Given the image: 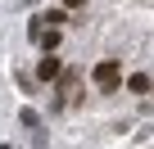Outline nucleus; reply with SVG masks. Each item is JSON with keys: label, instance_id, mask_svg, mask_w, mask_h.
<instances>
[{"label": "nucleus", "instance_id": "nucleus-1", "mask_svg": "<svg viewBox=\"0 0 154 149\" xmlns=\"http://www.w3.org/2000/svg\"><path fill=\"white\" fill-rule=\"evenodd\" d=\"M91 82H95V91H118L122 86V63H113V59H104V63H95V72H91Z\"/></svg>", "mask_w": 154, "mask_h": 149}, {"label": "nucleus", "instance_id": "nucleus-2", "mask_svg": "<svg viewBox=\"0 0 154 149\" xmlns=\"http://www.w3.org/2000/svg\"><path fill=\"white\" fill-rule=\"evenodd\" d=\"M59 72H63L59 54H45V59L36 63V82H59Z\"/></svg>", "mask_w": 154, "mask_h": 149}, {"label": "nucleus", "instance_id": "nucleus-3", "mask_svg": "<svg viewBox=\"0 0 154 149\" xmlns=\"http://www.w3.org/2000/svg\"><path fill=\"white\" fill-rule=\"evenodd\" d=\"M32 36L41 41V50H45V54H54V50H59V41H63V32H45L41 23H32Z\"/></svg>", "mask_w": 154, "mask_h": 149}, {"label": "nucleus", "instance_id": "nucleus-4", "mask_svg": "<svg viewBox=\"0 0 154 149\" xmlns=\"http://www.w3.org/2000/svg\"><path fill=\"white\" fill-rule=\"evenodd\" d=\"M127 86H131V91H136V95H145V91H149V86H154V82H149V77H145V72H131V77H127Z\"/></svg>", "mask_w": 154, "mask_h": 149}, {"label": "nucleus", "instance_id": "nucleus-5", "mask_svg": "<svg viewBox=\"0 0 154 149\" xmlns=\"http://www.w3.org/2000/svg\"><path fill=\"white\" fill-rule=\"evenodd\" d=\"M63 5H68V9H82V5H86V0H63Z\"/></svg>", "mask_w": 154, "mask_h": 149}, {"label": "nucleus", "instance_id": "nucleus-6", "mask_svg": "<svg viewBox=\"0 0 154 149\" xmlns=\"http://www.w3.org/2000/svg\"><path fill=\"white\" fill-rule=\"evenodd\" d=\"M149 91H154V86H149Z\"/></svg>", "mask_w": 154, "mask_h": 149}]
</instances>
